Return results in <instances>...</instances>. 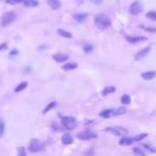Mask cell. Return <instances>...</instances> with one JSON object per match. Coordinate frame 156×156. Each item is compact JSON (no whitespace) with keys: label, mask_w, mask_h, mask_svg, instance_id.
Listing matches in <instances>:
<instances>
[{"label":"cell","mask_w":156,"mask_h":156,"mask_svg":"<svg viewBox=\"0 0 156 156\" xmlns=\"http://www.w3.org/2000/svg\"><path fill=\"white\" fill-rule=\"evenodd\" d=\"M121 103L123 105H128L130 103V96L127 94H124L123 96L121 97Z\"/></svg>","instance_id":"obj_22"},{"label":"cell","mask_w":156,"mask_h":156,"mask_svg":"<svg viewBox=\"0 0 156 156\" xmlns=\"http://www.w3.org/2000/svg\"><path fill=\"white\" fill-rule=\"evenodd\" d=\"M56 105H57L56 102H51V103H49V104H48V105H47V107H46V108L44 109V111H43V113H44V115H45V113H47V112L49 111L50 109H53V107L56 106Z\"/></svg>","instance_id":"obj_25"},{"label":"cell","mask_w":156,"mask_h":156,"mask_svg":"<svg viewBox=\"0 0 156 156\" xmlns=\"http://www.w3.org/2000/svg\"><path fill=\"white\" fill-rule=\"evenodd\" d=\"M140 28H142V29L145 30V31H150V32H156V28H152V27H145V26H143V25H141V26H140Z\"/></svg>","instance_id":"obj_30"},{"label":"cell","mask_w":156,"mask_h":156,"mask_svg":"<svg viewBox=\"0 0 156 156\" xmlns=\"http://www.w3.org/2000/svg\"><path fill=\"white\" fill-rule=\"evenodd\" d=\"M61 123L68 130H72L76 127V120L73 117H62L61 118Z\"/></svg>","instance_id":"obj_3"},{"label":"cell","mask_w":156,"mask_h":156,"mask_svg":"<svg viewBox=\"0 0 156 156\" xmlns=\"http://www.w3.org/2000/svg\"><path fill=\"white\" fill-rule=\"evenodd\" d=\"M18 155H19V156L26 155V151H25L24 147H18Z\"/></svg>","instance_id":"obj_32"},{"label":"cell","mask_w":156,"mask_h":156,"mask_svg":"<svg viewBox=\"0 0 156 156\" xmlns=\"http://www.w3.org/2000/svg\"><path fill=\"white\" fill-rule=\"evenodd\" d=\"M115 91V87L110 85V87H106V88L104 89L103 92H102V94H103L104 96H106V95L110 94V93H113Z\"/></svg>","instance_id":"obj_20"},{"label":"cell","mask_w":156,"mask_h":156,"mask_svg":"<svg viewBox=\"0 0 156 156\" xmlns=\"http://www.w3.org/2000/svg\"><path fill=\"white\" fill-rule=\"evenodd\" d=\"M150 49H151V47H150V46H147V47L143 48V49H141L140 51H138V53H137L135 55V59H136V60H141V59H143L144 57H145V56L147 55V53H150Z\"/></svg>","instance_id":"obj_8"},{"label":"cell","mask_w":156,"mask_h":156,"mask_svg":"<svg viewBox=\"0 0 156 156\" xmlns=\"http://www.w3.org/2000/svg\"><path fill=\"white\" fill-rule=\"evenodd\" d=\"M27 85H28V83H26V81H23V83H21L19 85L15 88V92H21L23 91V90H25V89L27 88Z\"/></svg>","instance_id":"obj_21"},{"label":"cell","mask_w":156,"mask_h":156,"mask_svg":"<svg viewBox=\"0 0 156 156\" xmlns=\"http://www.w3.org/2000/svg\"><path fill=\"white\" fill-rule=\"evenodd\" d=\"M73 141H74V139H73V137L70 135V134H64V135L62 136L61 142L64 144V145H68V144L73 143Z\"/></svg>","instance_id":"obj_10"},{"label":"cell","mask_w":156,"mask_h":156,"mask_svg":"<svg viewBox=\"0 0 156 156\" xmlns=\"http://www.w3.org/2000/svg\"><path fill=\"white\" fill-rule=\"evenodd\" d=\"M96 137L97 135L92 130H83V132L77 134V138L80 139V140H91V139H94Z\"/></svg>","instance_id":"obj_4"},{"label":"cell","mask_w":156,"mask_h":156,"mask_svg":"<svg viewBox=\"0 0 156 156\" xmlns=\"http://www.w3.org/2000/svg\"><path fill=\"white\" fill-rule=\"evenodd\" d=\"M88 17V14L87 13H81V14H75L74 15V18L77 23H83V21L87 19Z\"/></svg>","instance_id":"obj_16"},{"label":"cell","mask_w":156,"mask_h":156,"mask_svg":"<svg viewBox=\"0 0 156 156\" xmlns=\"http://www.w3.org/2000/svg\"><path fill=\"white\" fill-rule=\"evenodd\" d=\"M145 16H147V19H150V21H156V12L155 11H150V12H147Z\"/></svg>","instance_id":"obj_23"},{"label":"cell","mask_w":156,"mask_h":156,"mask_svg":"<svg viewBox=\"0 0 156 156\" xmlns=\"http://www.w3.org/2000/svg\"><path fill=\"white\" fill-rule=\"evenodd\" d=\"M147 134H140V135L136 136L135 138H134V141H140V140L147 138Z\"/></svg>","instance_id":"obj_26"},{"label":"cell","mask_w":156,"mask_h":156,"mask_svg":"<svg viewBox=\"0 0 156 156\" xmlns=\"http://www.w3.org/2000/svg\"><path fill=\"white\" fill-rule=\"evenodd\" d=\"M6 48V43H3V44L0 45V50H3Z\"/></svg>","instance_id":"obj_34"},{"label":"cell","mask_w":156,"mask_h":156,"mask_svg":"<svg viewBox=\"0 0 156 156\" xmlns=\"http://www.w3.org/2000/svg\"><path fill=\"white\" fill-rule=\"evenodd\" d=\"M128 11H130V13L132 15H138V14H140V13H141V11H142L141 3L139 2V1H135V2H132V4H130Z\"/></svg>","instance_id":"obj_7"},{"label":"cell","mask_w":156,"mask_h":156,"mask_svg":"<svg viewBox=\"0 0 156 156\" xmlns=\"http://www.w3.org/2000/svg\"><path fill=\"white\" fill-rule=\"evenodd\" d=\"M93 50V46L92 45H85L83 46V51H85V53H90Z\"/></svg>","instance_id":"obj_27"},{"label":"cell","mask_w":156,"mask_h":156,"mask_svg":"<svg viewBox=\"0 0 156 156\" xmlns=\"http://www.w3.org/2000/svg\"><path fill=\"white\" fill-rule=\"evenodd\" d=\"M23 3H24L25 6H28V8H34V6H38V0H24Z\"/></svg>","instance_id":"obj_17"},{"label":"cell","mask_w":156,"mask_h":156,"mask_svg":"<svg viewBox=\"0 0 156 156\" xmlns=\"http://www.w3.org/2000/svg\"><path fill=\"white\" fill-rule=\"evenodd\" d=\"M17 50H12V51H11V56H15V55H17Z\"/></svg>","instance_id":"obj_35"},{"label":"cell","mask_w":156,"mask_h":156,"mask_svg":"<svg viewBox=\"0 0 156 156\" xmlns=\"http://www.w3.org/2000/svg\"><path fill=\"white\" fill-rule=\"evenodd\" d=\"M43 149V143H42L38 139H32L31 142L29 144V151L32 152V153H36V152H40Z\"/></svg>","instance_id":"obj_5"},{"label":"cell","mask_w":156,"mask_h":156,"mask_svg":"<svg viewBox=\"0 0 156 156\" xmlns=\"http://www.w3.org/2000/svg\"><path fill=\"white\" fill-rule=\"evenodd\" d=\"M53 59L56 62H64L66 60H68V55H65V53H55L53 56Z\"/></svg>","instance_id":"obj_9"},{"label":"cell","mask_w":156,"mask_h":156,"mask_svg":"<svg viewBox=\"0 0 156 156\" xmlns=\"http://www.w3.org/2000/svg\"><path fill=\"white\" fill-rule=\"evenodd\" d=\"M57 33H58L60 36H62V38H73L71 32L65 31V30H63V29H58L57 30Z\"/></svg>","instance_id":"obj_18"},{"label":"cell","mask_w":156,"mask_h":156,"mask_svg":"<svg viewBox=\"0 0 156 156\" xmlns=\"http://www.w3.org/2000/svg\"><path fill=\"white\" fill-rule=\"evenodd\" d=\"M4 134V122L0 119V137H2Z\"/></svg>","instance_id":"obj_28"},{"label":"cell","mask_w":156,"mask_h":156,"mask_svg":"<svg viewBox=\"0 0 156 156\" xmlns=\"http://www.w3.org/2000/svg\"><path fill=\"white\" fill-rule=\"evenodd\" d=\"M76 1H77V2H78V3H81V2H83V0H76Z\"/></svg>","instance_id":"obj_36"},{"label":"cell","mask_w":156,"mask_h":156,"mask_svg":"<svg viewBox=\"0 0 156 156\" xmlns=\"http://www.w3.org/2000/svg\"><path fill=\"white\" fill-rule=\"evenodd\" d=\"M105 132H111L115 136H125L127 134V130L123 127H107L105 128Z\"/></svg>","instance_id":"obj_6"},{"label":"cell","mask_w":156,"mask_h":156,"mask_svg":"<svg viewBox=\"0 0 156 156\" xmlns=\"http://www.w3.org/2000/svg\"><path fill=\"white\" fill-rule=\"evenodd\" d=\"M154 115H156V111H155V112H154Z\"/></svg>","instance_id":"obj_37"},{"label":"cell","mask_w":156,"mask_h":156,"mask_svg":"<svg viewBox=\"0 0 156 156\" xmlns=\"http://www.w3.org/2000/svg\"><path fill=\"white\" fill-rule=\"evenodd\" d=\"M92 3H94V4H96V6H98V4H100V3L103 2V0H90Z\"/></svg>","instance_id":"obj_33"},{"label":"cell","mask_w":156,"mask_h":156,"mask_svg":"<svg viewBox=\"0 0 156 156\" xmlns=\"http://www.w3.org/2000/svg\"><path fill=\"white\" fill-rule=\"evenodd\" d=\"M16 14L14 12H6L3 13L1 18H0V25L2 27L9 26L10 24H12L13 21H16Z\"/></svg>","instance_id":"obj_2"},{"label":"cell","mask_w":156,"mask_h":156,"mask_svg":"<svg viewBox=\"0 0 156 156\" xmlns=\"http://www.w3.org/2000/svg\"><path fill=\"white\" fill-rule=\"evenodd\" d=\"M94 23H95V25H96L97 28H100V29H107V28H109L110 25H111V21H110L109 17L108 16H106L105 14L95 15Z\"/></svg>","instance_id":"obj_1"},{"label":"cell","mask_w":156,"mask_h":156,"mask_svg":"<svg viewBox=\"0 0 156 156\" xmlns=\"http://www.w3.org/2000/svg\"><path fill=\"white\" fill-rule=\"evenodd\" d=\"M132 152H134L135 154H137V155H144V154H145V153L143 152V151H142L141 149H140V147H134Z\"/></svg>","instance_id":"obj_29"},{"label":"cell","mask_w":156,"mask_h":156,"mask_svg":"<svg viewBox=\"0 0 156 156\" xmlns=\"http://www.w3.org/2000/svg\"><path fill=\"white\" fill-rule=\"evenodd\" d=\"M100 115L102 118H105V119H108L112 115H115V110L113 109H106V110H103V111L100 112Z\"/></svg>","instance_id":"obj_12"},{"label":"cell","mask_w":156,"mask_h":156,"mask_svg":"<svg viewBox=\"0 0 156 156\" xmlns=\"http://www.w3.org/2000/svg\"><path fill=\"white\" fill-rule=\"evenodd\" d=\"M6 3H9V4H18V3L23 2L24 0H6Z\"/></svg>","instance_id":"obj_31"},{"label":"cell","mask_w":156,"mask_h":156,"mask_svg":"<svg viewBox=\"0 0 156 156\" xmlns=\"http://www.w3.org/2000/svg\"><path fill=\"white\" fill-rule=\"evenodd\" d=\"M47 4L50 6V9L53 10H58L61 6L59 0H47Z\"/></svg>","instance_id":"obj_11"},{"label":"cell","mask_w":156,"mask_h":156,"mask_svg":"<svg viewBox=\"0 0 156 156\" xmlns=\"http://www.w3.org/2000/svg\"><path fill=\"white\" fill-rule=\"evenodd\" d=\"M126 40L130 43H138V42L145 41L147 38L145 36H126Z\"/></svg>","instance_id":"obj_13"},{"label":"cell","mask_w":156,"mask_h":156,"mask_svg":"<svg viewBox=\"0 0 156 156\" xmlns=\"http://www.w3.org/2000/svg\"><path fill=\"white\" fill-rule=\"evenodd\" d=\"M125 112H126V108H125V107H120V108H118L117 110H115V115H124Z\"/></svg>","instance_id":"obj_24"},{"label":"cell","mask_w":156,"mask_h":156,"mask_svg":"<svg viewBox=\"0 0 156 156\" xmlns=\"http://www.w3.org/2000/svg\"><path fill=\"white\" fill-rule=\"evenodd\" d=\"M132 142H134V138H130V137H123V138L120 140L119 143H120L121 145H130Z\"/></svg>","instance_id":"obj_19"},{"label":"cell","mask_w":156,"mask_h":156,"mask_svg":"<svg viewBox=\"0 0 156 156\" xmlns=\"http://www.w3.org/2000/svg\"><path fill=\"white\" fill-rule=\"evenodd\" d=\"M77 66H78V64L75 63V62H68V63H65V64L62 66V68H63L64 71H73V70L77 68Z\"/></svg>","instance_id":"obj_14"},{"label":"cell","mask_w":156,"mask_h":156,"mask_svg":"<svg viewBox=\"0 0 156 156\" xmlns=\"http://www.w3.org/2000/svg\"><path fill=\"white\" fill-rule=\"evenodd\" d=\"M155 76H156V72H154V71H149V72H145V73H142L141 74V77L143 78L144 80L153 79Z\"/></svg>","instance_id":"obj_15"}]
</instances>
